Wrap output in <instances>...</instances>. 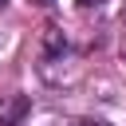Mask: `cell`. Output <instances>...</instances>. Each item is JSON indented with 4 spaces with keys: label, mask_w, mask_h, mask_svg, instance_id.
I'll return each mask as SVG.
<instances>
[{
    "label": "cell",
    "mask_w": 126,
    "mask_h": 126,
    "mask_svg": "<svg viewBox=\"0 0 126 126\" xmlns=\"http://www.w3.org/2000/svg\"><path fill=\"white\" fill-rule=\"evenodd\" d=\"M79 126H106V122H94V118H83Z\"/></svg>",
    "instance_id": "6da1fadb"
},
{
    "label": "cell",
    "mask_w": 126,
    "mask_h": 126,
    "mask_svg": "<svg viewBox=\"0 0 126 126\" xmlns=\"http://www.w3.org/2000/svg\"><path fill=\"white\" fill-rule=\"evenodd\" d=\"M4 4H8V0H0V8H4Z\"/></svg>",
    "instance_id": "277c9868"
},
{
    "label": "cell",
    "mask_w": 126,
    "mask_h": 126,
    "mask_svg": "<svg viewBox=\"0 0 126 126\" xmlns=\"http://www.w3.org/2000/svg\"><path fill=\"white\" fill-rule=\"evenodd\" d=\"M79 4H83V8H91V4H102V0H79Z\"/></svg>",
    "instance_id": "7a4b0ae2"
},
{
    "label": "cell",
    "mask_w": 126,
    "mask_h": 126,
    "mask_svg": "<svg viewBox=\"0 0 126 126\" xmlns=\"http://www.w3.org/2000/svg\"><path fill=\"white\" fill-rule=\"evenodd\" d=\"M32 4H55V0H32Z\"/></svg>",
    "instance_id": "3957f363"
}]
</instances>
